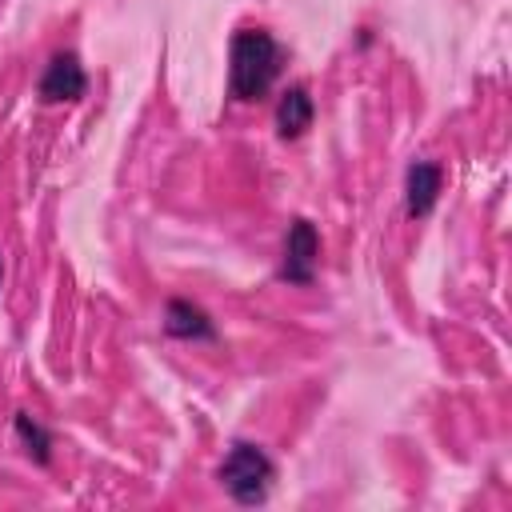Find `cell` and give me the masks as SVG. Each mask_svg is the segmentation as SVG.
Here are the masks:
<instances>
[{
    "instance_id": "7",
    "label": "cell",
    "mask_w": 512,
    "mask_h": 512,
    "mask_svg": "<svg viewBox=\"0 0 512 512\" xmlns=\"http://www.w3.org/2000/svg\"><path fill=\"white\" fill-rule=\"evenodd\" d=\"M312 116H316V108H312L308 88H304V84H292V88L280 96V104H276V132H280V140L304 136V132L312 128Z\"/></svg>"
},
{
    "instance_id": "3",
    "label": "cell",
    "mask_w": 512,
    "mask_h": 512,
    "mask_svg": "<svg viewBox=\"0 0 512 512\" xmlns=\"http://www.w3.org/2000/svg\"><path fill=\"white\" fill-rule=\"evenodd\" d=\"M316 264H320V232H316L312 220L296 216V220L288 224V236H284L280 280H288V284H312Z\"/></svg>"
},
{
    "instance_id": "5",
    "label": "cell",
    "mask_w": 512,
    "mask_h": 512,
    "mask_svg": "<svg viewBox=\"0 0 512 512\" xmlns=\"http://www.w3.org/2000/svg\"><path fill=\"white\" fill-rule=\"evenodd\" d=\"M440 188H444V168L436 160H412L404 172V212L412 220L428 216L440 200Z\"/></svg>"
},
{
    "instance_id": "9",
    "label": "cell",
    "mask_w": 512,
    "mask_h": 512,
    "mask_svg": "<svg viewBox=\"0 0 512 512\" xmlns=\"http://www.w3.org/2000/svg\"><path fill=\"white\" fill-rule=\"evenodd\" d=\"M0 280H4V260H0Z\"/></svg>"
},
{
    "instance_id": "6",
    "label": "cell",
    "mask_w": 512,
    "mask_h": 512,
    "mask_svg": "<svg viewBox=\"0 0 512 512\" xmlns=\"http://www.w3.org/2000/svg\"><path fill=\"white\" fill-rule=\"evenodd\" d=\"M164 332L176 340H216V324L204 308H196L192 300H168L164 308Z\"/></svg>"
},
{
    "instance_id": "1",
    "label": "cell",
    "mask_w": 512,
    "mask_h": 512,
    "mask_svg": "<svg viewBox=\"0 0 512 512\" xmlns=\"http://www.w3.org/2000/svg\"><path fill=\"white\" fill-rule=\"evenodd\" d=\"M284 64V48L264 28H240L228 44V92L240 104H256L272 92Z\"/></svg>"
},
{
    "instance_id": "2",
    "label": "cell",
    "mask_w": 512,
    "mask_h": 512,
    "mask_svg": "<svg viewBox=\"0 0 512 512\" xmlns=\"http://www.w3.org/2000/svg\"><path fill=\"white\" fill-rule=\"evenodd\" d=\"M220 484L224 492L236 500V504H264L268 500V488H272V476H276V464L272 456L252 444V440H236L228 448V456L220 460Z\"/></svg>"
},
{
    "instance_id": "8",
    "label": "cell",
    "mask_w": 512,
    "mask_h": 512,
    "mask_svg": "<svg viewBox=\"0 0 512 512\" xmlns=\"http://www.w3.org/2000/svg\"><path fill=\"white\" fill-rule=\"evenodd\" d=\"M16 440L24 444V452L36 464H48L52 460V436H48V428L32 412H16Z\"/></svg>"
},
{
    "instance_id": "4",
    "label": "cell",
    "mask_w": 512,
    "mask_h": 512,
    "mask_svg": "<svg viewBox=\"0 0 512 512\" xmlns=\"http://www.w3.org/2000/svg\"><path fill=\"white\" fill-rule=\"evenodd\" d=\"M40 100L44 104H72V100H80L84 92H88V72H84V64H80V56L76 52H56L52 60H48V68H44V76H40Z\"/></svg>"
}]
</instances>
